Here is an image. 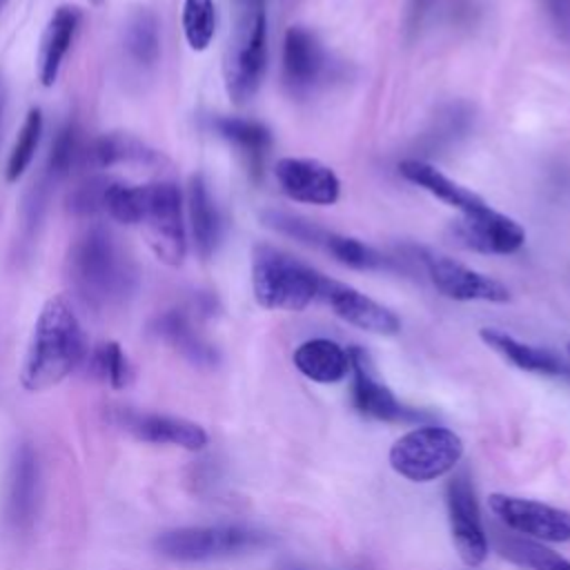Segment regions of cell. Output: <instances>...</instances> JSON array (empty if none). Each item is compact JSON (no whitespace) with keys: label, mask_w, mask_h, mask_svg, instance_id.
Masks as SVG:
<instances>
[{"label":"cell","mask_w":570,"mask_h":570,"mask_svg":"<svg viewBox=\"0 0 570 570\" xmlns=\"http://www.w3.org/2000/svg\"><path fill=\"white\" fill-rule=\"evenodd\" d=\"M65 276L71 292L94 312L125 305L138 289V269L118 238L100 227L80 232L65 256Z\"/></svg>","instance_id":"1"},{"label":"cell","mask_w":570,"mask_h":570,"mask_svg":"<svg viewBox=\"0 0 570 570\" xmlns=\"http://www.w3.org/2000/svg\"><path fill=\"white\" fill-rule=\"evenodd\" d=\"M87 358V336L65 296H51L38 312L20 367V385L42 392L65 381Z\"/></svg>","instance_id":"2"},{"label":"cell","mask_w":570,"mask_h":570,"mask_svg":"<svg viewBox=\"0 0 570 570\" xmlns=\"http://www.w3.org/2000/svg\"><path fill=\"white\" fill-rule=\"evenodd\" d=\"M269 543L272 537L265 530L240 523H216L165 530L154 539V550L169 561L205 563L243 557Z\"/></svg>","instance_id":"3"},{"label":"cell","mask_w":570,"mask_h":570,"mask_svg":"<svg viewBox=\"0 0 570 570\" xmlns=\"http://www.w3.org/2000/svg\"><path fill=\"white\" fill-rule=\"evenodd\" d=\"M321 276L294 256L258 245L252 254V292L261 307L301 312L318 298Z\"/></svg>","instance_id":"4"},{"label":"cell","mask_w":570,"mask_h":570,"mask_svg":"<svg viewBox=\"0 0 570 570\" xmlns=\"http://www.w3.org/2000/svg\"><path fill=\"white\" fill-rule=\"evenodd\" d=\"M267 62V16L265 0H240L234 33L229 38L223 76L234 102H247L265 71Z\"/></svg>","instance_id":"5"},{"label":"cell","mask_w":570,"mask_h":570,"mask_svg":"<svg viewBox=\"0 0 570 570\" xmlns=\"http://www.w3.org/2000/svg\"><path fill=\"white\" fill-rule=\"evenodd\" d=\"M463 441L443 425H419L405 432L390 448V465L396 474L414 483L445 476L463 456Z\"/></svg>","instance_id":"6"},{"label":"cell","mask_w":570,"mask_h":570,"mask_svg":"<svg viewBox=\"0 0 570 570\" xmlns=\"http://www.w3.org/2000/svg\"><path fill=\"white\" fill-rule=\"evenodd\" d=\"M154 256L178 267L187 254V223L185 196L174 180H154L142 185V214L140 223Z\"/></svg>","instance_id":"7"},{"label":"cell","mask_w":570,"mask_h":570,"mask_svg":"<svg viewBox=\"0 0 570 570\" xmlns=\"http://www.w3.org/2000/svg\"><path fill=\"white\" fill-rule=\"evenodd\" d=\"M445 505L452 543L461 561L470 568H479L488 559L490 548L481 521L479 501L468 472H459L448 481Z\"/></svg>","instance_id":"8"},{"label":"cell","mask_w":570,"mask_h":570,"mask_svg":"<svg viewBox=\"0 0 570 570\" xmlns=\"http://www.w3.org/2000/svg\"><path fill=\"white\" fill-rule=\"evenodd\" d=\"M488 505L492 514L508 525L510 530L534 539V541H552L566 543L570 541V512L534 501L521 499L510 494H490Z\"/></svg>","instance_id":"9"},{"label":"cell","mask_w":570,"mask_h":570,"mask_svg":"<svg viewBox=\"0 0 570 570\" xmlns=\"http://www.w3.org/2000/svg\"><path fill=\"white\" fill-rule=\"evenodd\" d=\"M109 421L138 441L156 445H176L189 452H198L209 443V434L203 425L171 414L140 412L134 407H111Z\"/></svg>","instance_id":"10"},{"label":"cell","mask_w":570,"mask_h":570,"mask_svg":"<svg viewBox=\"0 0 570 570\" xmlns=\"http://www.w3.org/2000/svg\"><path fill=\"white\" fill-rule=\"evenodd\" d=\"M350 374H352V403L358 414L387 423L423 421L428 414L403 405L394 392L379 381L370 356L361 347H350Z\"/></svg>","instance_id":"11"},{"label":"cell","mask_w":570,"mask_h":570,"mask_svg":"<svg viewBox=\"0 0 570 570\" xmlns=\"http://www.w3.org/2000/svg\"><path fill=\"white\" fill-rule=\"evenodd\" d=\"M421 261L428 269L432 285L445 298L463 301V303H468V301L508 303L510 301V289L501 281H497L488 274H481L445 254L425 252Z\"/></svg>","instance_id":"12"},{"label":"cell","mask_w":570,"mask_h":570,"mask_svg":"<svg viewBox=\"0 0 570 570\" xmlns=\"http://www.w3.org/2000/svg\"><path fill=\"white\" fill-rule=\"evenodd\" d=\"M452 234L463 247L483 254H514L525 243V229L514 218L492 209L488 203L461 214L452 225Z\"/></svg>","instance_id":"13"},{"label":"cell","mask_w":570,"mask_h":570,"mask_svg":"<svg viewBox=\"0 0 570 570\" xmlns=\"http://www.w3.org/2000/svg\"><path fill=\"white\" fill-rule=\"evenodd\" d=\"M318 296L332 307V312L338 318L358 330L381 336H394L401 330V321L390 307L376 303L374 298H370L367 294L358 292L352 285L321 276Z\"/></svg>","instance_id":"14"},{"label":"cell","mask_w":570,"mask_h":570,"mask_svg":"<svg viewBox=\"0 0 570 570\" xmlns=\"http://www.w3.org/2000/svg\"><path fill=\"white\" fill-rule=\"evenodd\" d=\"M281 191L307 205H334L341 196V180L332 167L314 158H281L274 167Z\"/></svg>","instance_id":"15"},{"label":"cell","mask_w":570,"mask_h":570,"mask_svg":"<svg viewBox=\"0 0 570 570\" xmlns=\"http://www.w3.org/2000/svg\"><path fill=\"white\" fill-rule=\"evenodd\" d=\"M82 11L76 4H60L53 9L38 47L36 71L42 87H53L65 65V58L80 31Z\"/></svg>","instance_id":"16"},{"label":"cell","mask_w":570,"mask_h":570,"mask_svg":"<svg viewBox=\"0 0 570 570\" xmlns=\"http://www.w3.org/2000/svg\"><path fill=\"white\" fill-rule=\"evenodd\" d=\"M38 456L29 443L18 445L7 485V519L16 532H27L33 525L38 508Z\"/></svg>","instance_id":"17"},{"label":"cell","mask_w":570,"mask_h":570,"mask_svg":"<svg viewBox=\"0 0 570 570\" xmlns=\"http://www.w3.org/2000/svg\"><path fill=\"white\" fill-rule=\"evenodd\" d=\"M185 207H187V223H189L194 247L198 256L209 258L218 249L223 238V216L209 191L207 180L200 174H194L189 178Z\"/></svg>","instance_id":"18"},{"label":"cell","mask_w":570,"mask_h":570,"mask_svg":"<svg viewBox=\"0 0 570 570\" xmlns=\"http://www.w3.org/2000/svg\"><path fill=\"white\" fill-rule=\"evenodd\" d=\"M479 338L494 350L499 356H503L508 363L523 372H534L543 376H570V365L554 352L546 347H537L530 343H523L514 338L512 334H505L497 327H483L479 330Z\"/></svg>","instance_id":"19"},{"label":"cell","mask_w":570,"mask_h":570,"mask_svg":"<svg viewBox=\"0 0 570 570\" xmlns=\"http://www.w3.org/2000/svg\"><path fill=\"white\" fill-rule=\"evenodd\" d=\"M149 332L163 343L171 345L180 356L200 367H212L218 363V352L207 343L194 327L191 318L183 309H167L149 323Z\"/></svg>","instance_id":"20"},{"label":"cell","mask_w":570,"mask_h":570,"mask_svg":"<svg viewBox=\"0 0 570 570\" xmlns=\"http://www.w3.org/2000/svg\"><path fill=\"white\" fill-rule=\"evenodd\" d=\"M323 47L305 27H289L283 40V73L292 89H309L323 71Z\"/></svg>","instance_id":"21"},{"label":"cell","mask_w":570,"mask_h":570,"mask_svg":"<svg viewBox=\"0 0 570 570\" xmlns=\"http://www.w3.org/2000/svg\"><path fill=\"white\" fill-rule=\"evenodd\" d=\"M399 171L405 180L419 185L421 189H425L434 198L443 200L445 205L459 209L461 214H468V212L485 205V200L479 194L459 185L456 180H452L450 176H445L443 171H439L434 165H430L425 160L405 158L399 163Z\"/></svg>","instance_id":"22"},{"label":"cell","mask_w":570,"mask_h":570,"mask_svg":"<svg viewBox=\"0 0 570 570\" xmlns=\"http://www.w3.org/2000/svg\"><path fill=\"white\" fill-rule=\"evenodd\" d=\"M158 160L160 156L156 149H151L136 136L122 134V131H109V134L96 136L89 142H85V149H82V167H91V169H109L125 163L149 165Z\"/></svg>","instance_id":"23"},{"label":"cell","mask_w":570,"mask_h":570,"mask_svg":"<svg viewBox=\"0 0 570 570\" xmlns=\"http://www.w3.org/2000/svg\"><path fill=\"white\" fill-rule=\"evenodd\" d=\"M294 367L314 383H338L350 374V354L336 341L307 338L292 354Z\"/></svg>","instance_id":"24"},{"label":"cell","mask_w":570,"mask_h":570,"mask_svg":"<svg viewBox=\"0 0 570 570\" xmlns=\"http://www.w3.org/2000/svg\"><path fill=\"white\" fill-rule=\"evenodd\" d=\"M122 47L127 58L147 69L154 67L160 58V24L158 18L151 9L147 7H136L122 29Z\"/></svg>","instance_id":"25"},{"label":"cell","mask_w":570,"mask_h":570,"mask_svg":"<svg viewBox=\"0 0 570 570\" xmlns=\"http://www.w3.org/2000/svg\"><path fill=\"white\" fill-rule=\"evenodd\" d=\"M89 374L111 390H125L134 381V365L116 341H100L87 352Z\"/></svg>","instance_id":"26"},{"label":"cell","mask_w":570,"mask_h":570,"mask_svg":"<svg viewBox=\"0 0 570 570\" xmlns=\"http://www.w3.org/2000/svg\"><path fill=\"white\" fill-rule=\"evenodd\" d=\"M42 127H45L42 111L38 107L29 109L13 145H11L7 165H4L7 183H18L24 176V171L29 169V165H31L36 151H38L40 138H42Z\"/></svg>","instance_id":"27"},{"label":"cell","mask_w":570,"mask_h":570,"mask_svg":"<svg viewBox=\"0 0 570 570\" xmlns=\"http://www.w3.org/2000/svg\"><path fill=\"white\" fill-rule=\"evenodd\" d=\"M499 552L508 561H512L525 570H570V559L550 550L541 541H534L528 537L525 539H521V537L501 539Z\"/></svg>","instance_id":"28"},{"label":"cell","mask_w":570,"mask_h":570,"mask_svg":"<svg viewBox=\"0 0 570 570\" xmlns=\"http://www.w3.org/2000/svg\"><path fill=\"white\" fill-rule=\"evenodd\" d=\"M216 131L227 138L232 145L243 149L249 158L258 160L265 156V151L272 145V134L265 125L247 118H236V116H223L214 120Z\"/></svg>","instance_id":"29"},{"label":"cell","mask_w":570,"mask_h":570,"mask_svg":"<svg viewBox=\"0 0 570 570\" xmlns=\"http://www.w3.org/2000/svg\"><path fill=\"white\" fill-rule=\"evenodd\" d=\"M180 24L189 49L205 51L216 36V4L214 0H183Z\"/></svg>","instance_id":"30"},{"label":"cell","mask_w":570,"mask_h":570,"mask_svg":"<svg viewBox=\"0 0 570 570\" xmlns=\"http://www.w3.org/2000/svg\"><path fill=\"white\" fill-rule=\"evenodd\" d=\"M82 149L85 142L80 138V129L73 122H67L58 129L51 140V151L47 160V171L51 178H65L73 167H82Z\"/></svg>","instance_id":"31"},{"label":"cell","mask_w":570,"mask_h":570,"mask_svg":"<svg viewBox=\"0 0 570 570\" xmlns=\"http://www.w3.org/2000/svg\"><path fill=\"white\" fill-rule=\"evenodd\" d=\"M325 249L343 265L354 267V269H374V267H383L385 258L370 245H365L363 240L354 238V236H343V234H327L323 238Z\"/></svg>","instance_id":"32"},{"label":"cell","mask_w":570,"mask_h":570,"mask_svg":"<svg viewBox=\"0 0 570 570\" xmlns=\"http://www.w3.org/2000/svg\"><path fill=\"white\" fill-rule=\"evenodd\" d=\"M109 178H89L80 185H76L67 194V209L73 216H96L102 214V198H105V187Z\"/></svg>","instance_id":"33"},{"label":"cell","mask_w":570,"mask_h":570,"mask_svg":"<svg viewBox=\"0 0 570 570\" xmlns=\"http://www.w3.org/2000/svg\"><path fill=\"white\" fill-rule=\"evenodd\" d=\"M432 4H434V0H410V9H407L410 27H416L423 20V16L430 11Z\"/></svg>","instance_id":"34"},{"label":"cell","mask_w":570,"mask_h":570,"mask_svg":"<svg viewBox=\"0 0 570 570\" xmlns=\"http://www.w3.org/2000/svg\"><path fill=\"white\" fill-rule=\"evenodd\" d=\"M7 98H9V91H7V80H4V73L0 71V127H2L4 109H7Z\"/></svg>","instance_id":"35"},{"label":"cell","mask_w":570,"mask_h":570,"mask_svg":"<svg viewBox=\"0 0 570 570\" xmlns=\"http://www.w3.org/2000/svg\"><path fill=\"white\" fill-rule=\"evenodd\" d=\"M7 2H9V0H0V11L7 7Z\"/></svg>","instance_id":"36"},{"label":"cell","mask_w":570,"mask_h":570,"mask_svg":"<svg viewBox=\"0 0 570 570\" xmlns=\"http://www.w3.org/2000/svg\"><path fill=\"white\" fill-rule=\"evenodd\" d=\"M568 365H570V343H568Z\"/></svg>","instance_id":"37"},{"label":"cell","mask_w":570,"mask_h":570,"mask_svg":"<svg viewBox=\"0 0 570 570\" xmlns=\"http://www.w3.org/2000/svg\"><path fill=\"white\" fill-rule=\"evenodd\" d=\"M89 2H94V4H100V2H105V0H89Z\"/></svg>","instance_id":"38"}]
</instances>
